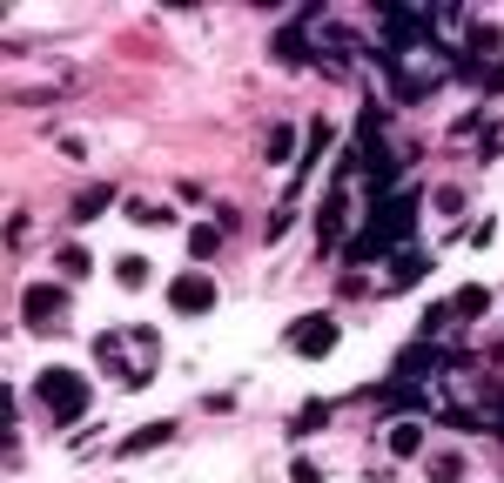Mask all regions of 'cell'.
<instances>
[{
  "label": "cell",
  "mask_w": 504,
  "mask_h": 483,
  "mask_svg": "<svg viewBox=\"0 0 504 483\" xmlns=\"http://www.w3.org/2000/svg\"><path fill=\"white\" fill-rule=\"evenodd\" d=\"M34 396H41V409H47L54 423H81V416H88V403H94L88 376H81V369H68V362L41 369V376H34Z\"/></svg>",
  "instance_id": "1"
},
{
  "label": "cell",
  "mask_w": 504,
  "mask_h": 483,
  "mask_svg": "<svg viewBox=\"0 0 504 483\" xmlns=\"http://www.w3.org/2000/svg\"><path fill=\"white\" fill-rule=\"evenodd\" d=\"M411 228H417V195H383V202H377V215H370V228H364V235L377 242V249H390V242H397V249H404V235H411Z\"/></svg>",
  "instance_id": "2"
},
{
  "label": "cell",
  "mask_w": 504,
  "mask_h": 483,
  "mask_svg": "<svg viewBox=\"0 0 504 483\" xmlns=\"http://www.w3.org/2000/svg\"><path fill=\"white\" fill-rule=\"evenodd\" d=\"M168 309H175V316H209V309H215V282L202 269L175 275V282H168Z\"/></svg>",
  "instance_id": "3"
},
{
  "label": "cell",
  "mask_w": 504,
  "mask_h": 483,
  "mask_svg": "<svg viewBox=\"0 0 504 483\" xmlns=\"http://www.w3.org/2000/svg\"><path fill=\"white\" fill-rule=\"evenodd\" d=\"M20 309H28V322H34V329H41V322L54 329V322L68 316V289H54V282H34L28 296H20Z\"/></svg>",
  "instance_id": "4"
},
{
  "label": "cell",
  "mask_w": 504,
  "mask_h": 483,
  "mask_svg": "<svg viewBox=\"0 0 504 483\" xmlns=\"http://www.w3.org/2000/svg\"><path fill=\"white\" fill-rule=\"evenodd\" d=\"M290 349H296V356H330V349H336V322L330 316H303L290 329Z\"/></svg>",
  "instance_id": "5"
},
{
  "label": "cell",
  "mask_w": 504,
  "mask_h": 483,
  "mask_svg": "<svg viewBox=\"0 0 504 483\" xmlns=\"http://www.w3.org/2000/svg\"><path fill=\"white\" fill-rule=\"evenodd\" d=\"M424 376H437V349H430V343H411L397 356V383H424Z\"/></svg>",
  "instance_id": "6"
},
{
  "label": "cell",
  "mask_w": 504,
  "mask_h": 483,
  "mask_svg": "<svg viewBox=\"0 0 504 483\" xmlns=\"http://www.w3.org/2000/svg\"><path fill=\"white\" fill-rule=\"evenodd\" d=\"M491 309V289H477V282H464L458 296H451V322H477Z\"/></svg>",
  "instance_id": "7"
},
{
  "label": "cell",
  "mask_w": 504,
  "mask_h": 483,
  "mask_svg": "<svg viewBox=\"0 0 504 483\" xmlns=\"http://www.w3.org/2000/svg\"><path fill=\"white\" fill-rule=\"evenodd\" d=\"M417 450H424V423L397 416V423H390V456H417Z\"/></svg>",
  "instance_id": "8"
},
{
  "label": "cell",
  "mask_w": 504,
  "mask_h": 483,
  "mask_svg": "<svg viewBox=\"0 0 504 483\" xmlns=\"http://www.w3.org/2000/svg\"><path fill=\"white\" fill-rule=\"evenodd\" d=\"M417 275H430V256H424V249H411V242H404V249H397V269H390V282H417Z\"/></svg>",
  "instance_id": "9"
},
{
  "label": "cell",
  "mask_w": 504,
  "mask_h": 483,
  "mask_svg": "<svg viewBox=\"0 0 504 483\" xmlns=\"http://www.w3.org/2000/svg\"><path fill=\"white\" fill-rule=\"evenodd\" d=\"M215 249H222V235H215V228H202V222L188 228V256H196V262H209Z\"/></svg>",
  "instance_id": "10"
},
{
  "label": "cell",
  "mask_w": 504,
  "mask_h": 483,
  "mask_svg": "<svg viewBox=\"0 0 504 483\" xmlns=\"http://www.w3.org/2000/svg\"><path fill=\"white\" fill-rule=\"evenodd\" d=\"M108 202H115V188H88V195L75 202V222H94V215H101Z\"/></svg>",
  "instance_id": "11"
},
{
  "label": "cell",
  "mask_w": 504,
  "mask_h": 483,
  "mask_svg": "<svg viewBox=\"0 0 504 483\" xmlns=\"http://www.w3.org/2000/svg\"><path fill=\"white\" fill-rule=\"evenodd\" d=\"M155 443H168V423H148V430H135V437L122 443V456H135V450H155Z\"/></svg>",
  "instance_id": "12"
},
{
  "label": "cell",
  "mask_w": 504,
  "mask_h": 483,
  "mask_svg": "<svg viewBox=\"0 0 504 483\" xmlns=\"http://www.w3.org/2000/svg\"><path fill=\"white\" fill-rule=\"evenodd\" d=\"M323 423H330V403H309V409H296V437H309V430H323Z\"/></svg>",
  "instance_id": "13"
},
{
  "label": "cell",
  "mask_w": 504,
  "mask_h": 483,
  "mask_svg": "<svg viewBox=\"0 0 504 483\" xmlns=\"http://www.w3.org/2000/svg\"><path fill=\"white\" fill-rule=\"evenodd\" d=\"M115 282H122V289H141V282H148V262H141V256H122V269H115Z\"/></svg>",
  "instance_id": "14"
},
{
  "label": "cell",
  "mask_w": 504,
  "mask_h": 483,
  "mask_svg": "<svg viewBox=\"0 0 504 483\" xmlns=\"http://www.w3.org/2000/svg\"><path fill=\"white\" fill-rule=\"evenodd\" d=\"M88 269H94V262H88V249H61V275H68V282H81Z\"/></svg>",
  "instance_id": "15"
},
{
  "label": "cell",
  "mask_w": 504,
  "mask_h": 483,
  "mask_svg": "<svg viewBox=\"0 0 504 483\" xmlns=\"http://www.w3.org/2000/svg\"><path fill=\"white\" fill-rule=\"evenodd\" d=\"M296 148V128H269V162H290Z\"/></svg>",
  "instance_id": "16"
},
{
  "label": "cell",
  "mask_w": 504,
  "mask_h": 483,
  "mask_svg": "<svg viewBox=\"0 0 504 483\" xmlns=\"http://www.w3.org/2000/svg\"><path fill=\"white\" fill-rule=\"evenodd\" d=\"M128 215H135V222H148V228L168 222V209H155V202H128Z\"/></svg>",
  "instance_id": "17"
},
{
  "label": "cell",
  "mask_w": 504,
  "mask_h": 483,
  "mask_svg": "<svg viewBox=\"0 0 504 483\" xmlns=\"http://www.w3.org/2000/svg\"><path fill=\"white\" fill-rule=\"evenodd\" d=\"M290 483H323V470H316V463H309V456H303V463L290 470Z\"/></svg>",
  "instance_id": "18"
},
{
  "label": "cell",
  "mask_w": 504,
  "mask_h": 483,
  "mask_svg": "<svg viewBox=\"0 0 504 483\" xmlns=\"http://www.w3.org/2000/svg\"><path fill=\"white\" fill-rule=\"evenodd\" d=\"M484 88H491V94H504V60H491V67H484Z\"/></svg>",
  "instance_id": "19"
},
{
  "label": "cell",
  "mask_w": 504,
  "mask_h": 483,
  "mask_svg": "<svg viewBox=\"0 0 504 483\" xmlns=\"http://www.w3.org/2000/svg\"><path fill=\"white\" fill-rule=\"evenodd\" d=\"M498 430H504V403H498Z\"/></svg>",
  "instance_id": "20"
}]
</instances>
